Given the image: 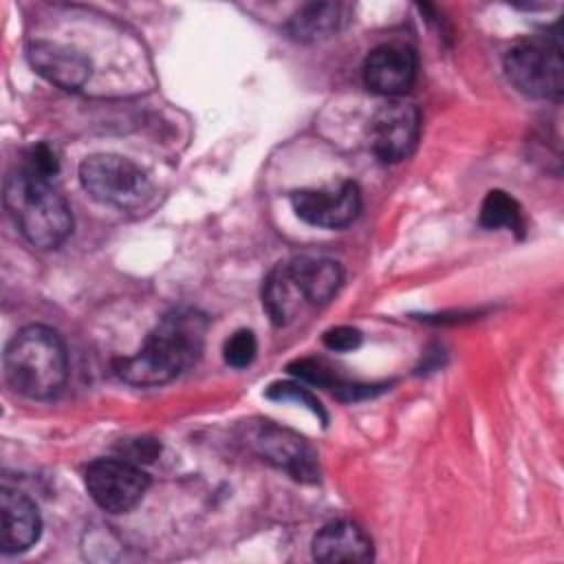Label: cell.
Listing matches in <instances>:
<instances>
[{
  "mask_svg": "<svg viewBox=\"0 0 564 564\" xmlns=\"http://www.w3.org/2000/svg\"><path fill=\"white\" fill-rule=\"evenodd\" d=\"M207 319L192 308L167 313L143 346L115 364L119 379L132 386H159L187 370L203 352Z\"/></svg>",
  "mask_w": 564,
  "mask_h": 564,
  "instance_id": "obj_1",
  "label": "cell"
},
{
  "mask_svg": "<svg viewBox=\"0 0 564 564\" xmlns=\"http://www.w3.org/2000/svg\"><path fill=\"white\" fill-rule=\"evenodd\" d=\"M341 284L335 260L300 256L278 262L262 284V306L275 326L295 322L304 311L324 306Z\"/></svg>",
  "mask_w": 564,
  "mask_h": 564,
  "instance_id": "obj_2",
  "label": "cell"
},
{
  "mask_svg": "<svg viewBox=\"0 0 564 564\" xmlns=\"http://www.w3.org/2000/svg\"><path fill=\"white\" fill-rule=\"evenodd\" d=\"M4 377L29 399L55 397L68 377V355L59 333L42 324L18 330L4 350Z\"/></svg>",
  "mask_w": 564,
  "mask_h": 564,
  "instance_id": "obj_3",
  "label": "cell"
},
{
  "mask_svg": "<svg viewBox=\"0 0 564 564\" xmlns=\"http://www.w3.org/2000/svg\"><path fill=\"white\" fill-rule=\"evenodd\" d=\"M4 205L20 234L40 249L59 247L73 229L68 203L57 194L51 181L31 176L13 167L4 181Z\"/></svg>",
  "mask_w": 564,
  "mask_h": 564,
  "instance_id": "obj_4",
  "label": "cell"
},
{
  "mask_svg": "<svg viewBox=\"0 0 564 564\" xmlns=\"http://www.w3.org/2000/svg\"><path fill=\"white\" fill-rule=\"evenodd\" d=\"M507 79L527 97L560 99L564 90L562 46L555 35H531L505 55Z\"/></svg>",
  "mask_w": 564,
  "mask_h": 564,
  "instance_id": "obj_5",
  "label": "cell"
},
{
  "mask_svg": "<svg viewBox=\"0 0 564 564\" xmlns=\"http://www.w3.org/2000/svg\"><path fill=\"white\" fill-rule=\"evenodd\" d=\"M79 183L90 198L119 209L137 207L150 192L145 172L128 156L112 152L86 156L79 165Z\"/></svg>",
  "mask_w": 564,
  "mask_h": 564,
  "instance_id": "obj_6",
  "label": "cell"
},
{
  "mask_svg": "<svg viewBox=\"0 0 564 564\" xmlns=\"http://www.w3.org/2000/svg\"><path fill=\"white\" fill-rule=\"evenodd\" d=\"M148 474L126 458H101L86 469V489L90 498L110 513L134 509L148 491Z\"/></svg>",
  "mask_w": 564,
  "mask_h": 564,
  "instance_id": "obj_7",
  "label": "cell"
},
{
  "mask_svg": "<svg viewBox=\"0 0 564 564\" xmlns=\"http://www.w3.org/2000/svg\"><path fill=\"white\" fill-rule=\"evenodd\" d=\"M419 134L421 115L416 106L394 99L372 115L368 143L381 163H399L414 152Z\"/></svg>",
  "mask_w": 564,
  "mask_h": 564,
  "instance_id": "obj_8",
  "label": "cell"
},
{
  "mask_svg": "<svg viewBox=\"0 0 564 564\" xmlns=\"http://www.w3.org/2000/svg\"><path fill=\"white\" fill-rule=\"evenodd\" d=\"M297 218L313 227L339 229L350 225L361 209V192L355 181H341L330 187H308L291 194Z\"/></svg>",
  "mask_w": 564,
  "mask_h": 564,
  "instance_id": "obj_9",
  "label": "cell"
},
{
  "mask_svg": "<svg viewBox=\"0 0 564 564\" xmlns=\"http://www.w3.org/2000/svg\"><path fill=\"white\" fill-rule=\"evenodd\" d=\"M416 79V55L403 44H381L364 62V84L368 90L397 97L412 88Z\"/></svg>",
  "mask_w": 564,
  "mask_h": 564,
  "instance_id": "obj_10",
  "label": "cell"
},
{
  "mask_svg": "<svg viewBox=\"0 0 564 564\" xmlns=\"http://www.w3.org/2000/svg\"><path fill=\"white\" fill-rule=\"evenodd\" d=\"M29 62L44 79L64 90H77L90 77L88 57L64 44L33 42L29 46Z\"/></svg>",
  "mask_w": 564,
  "mask_h": 564,
  "instance_id": "obj_11",
  "label": "cell"
},
{
  "mask_svg": "<svg viewBox=\"0 0 564 564\" xmlns=\"http://www.w3.org/2000/svg\"><path fill=\"white\" fill-rule=\"evenodd\" d=\"M256 443L262 452V456L284 471H289L295 480H315L317 478V465L311 447L300 438L297 434L289 430H280L275 425H264Z\"/></svg>",
  "mask_w": 564,
  "mask_h": 564,
  "instance_id": "obj_12",
  "label": "cell"
},
{
  "mask_svg": "<svg viewBox=\"0 0 564 564\" xmlns=\"http://www.w3.org/2000/svg\"><path fill=\"white\" fill-rule=\"evenodd\" d=\"M2 513V553H22L31 549L42 531V520L35 502L13 489H2L0 494Z\"/></svg>",
  "mask_w": 564,
  "mask_h": 564,
  "instance_id": "obj_13",
  "label": "cell"
},
{
  "mask_svg": "<svg viewBox=\"0 0 564 564\" xmlns=\"http://www.w3.org/2000/svg\"><path fill=\"white\" fill-rule=\"evenodd\" d=\"M313 557L319 562H368L372 560V540L359 524L337 520L313 538Z\"/></svg>",
  "mask_w": 564,
  "mask_h": 564,
  "instance_id": "obj_14",
  "label": "cell"
},
{
  "mask_svg": "<svg viewBox=\"0 0 564 564\" xmlns=\"http://www.w3.org/2000/svg\"><path fill=\"white\" fill-rule=\"evenodd\" d=\"M339 24V7L333 2L304 4L291 20L289 33L300 42H313L328 37Z\"/></svg>",
  "mask_w": 564,
  "mask_h": 564,
  "instance_id": "obj_15",
  "label": "cell"
},
{
  "mask_svg": "<svg viewBox=\"0 0 564 564\" xmlns=\"http://www.w3.org/2000/svg\"><path fill=\"white\" fill-rule=\"evenodd\" d=\"M480 225L485 229H509V231H522L524 229V216L522 207L513 196H509L502 189H491L482 205H480Z\"/></svg>",
  "mask_w": 564,
  "mask_h": 564,
  "instance_id": "obj_16",
  "label": "cell"
},
{
  "mask_svg": "<svg viewBox=\"0 0 564 564\" xmlns=\"http://www.w3.org/2000/svg\"><path fill=\"white\" fill-rule=\"evenodd\" d=\"M18 167L29 172L31 176L51 181L57 174V170H59V161H57V154H55V150L51 145L35 143V145L24 150L22 161L18 163Z\"/></svg>",
  "mask_w": 564,
  "mask_h": 564,
  "instance_id": "obj_17",
  "label": "cell"
},
{
  "mask_svg": "<svg viewBox=\"0 0 564 564\" xmlns=\"http://www.w3.org/2000/svg\"><path fill=\"white\" fill-rule=\"evenodd\" d=\"M256 352H258L256 335L247 328L236 330L225 341V348H223V357L231 368H247L256 359Z\"/></svg>",
  "mask_w": 564,
  "mask_h": 564,
  "instance_id": "obj_18",
  "label": "cell"
},
{
  "mask_svg": "<svg viewBox=\"0 0 564 564\" xmlns=\"http://www.w3.org/2000/svg\"><path fill=\"white\" fill-rule=\"evenodd\" d=\"M267 399H273V401H297L300 405L308 408L315 416H319L326 423V412H324L322 403L308 392V388H304L300 383H293V381L271 383L267 388Z\"/></svg>",
  "mask_w": 564,
  "mask_h": 564,
  "instance_id": "obj_19",
  "label": "cell"
},
{
  "mask_svg": "<svg viewBox=\"0 0 564 564\" xmlns=\"http://www.w3.org/2000/svg\"><path fill=\"white\" fill-rule=\"evenodd\" d=\"M324 346L335 352H348L361 346V333L352 326H333L322 337Z\"/></svg>",
  "mask_w": 564,
  "mask_h": 564,
  "instance_id": "obj_20",
  "label": "cell"
}]
</instances>
